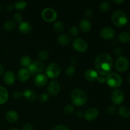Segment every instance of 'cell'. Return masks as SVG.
<instances>
[{
    "mask_svg": "<svg viewBox=\"0 0 130 130\" xmlns=\"http://www.w3.org/2000/svg\"><path fill=\"white\" fill-rule=\"evenodd\" d=\"M52 130H70V129L66 126L60 124V125H57L55 126Z\"/></svg>",
    "mask_w": 130,
    "mask_h": 130,
    "instance_id": "cell-37",
    "label": "cell"
},
{
    "mask_svg": "<svg viewBox=\"0 0 130 130\" xmlns=\"http://www.w3.org/2000/svg\"><path fill=\"white\" fill-rule=\"evenodd\" d=\"M11 130H19V129H15V128H14V129H11Z\"/></svg>",
    "mask_w": 130,
    "mask_h": 130,
    "instance_id": "cell-50",
    "label": "cell"
},
{
    "mask_svg": "<svg viewBox=\"0 0 130 130\" xmlns=\"http://www.w3.org/2000/svg\"><path fill=\"white\" fill-rule=\"evenodd\" d=\"M1 4H0V11H1Z\"/></svg>",
    "mask_w": 130,
    "mask_h": 130,
    "instance_id": "cell-49",
    "label": "cell"
},
{
    "mask_svg": "<svg viewBox=\"0 0 130 130\" xmlns=\"http://www.w3.org/2000/svg\"><path fill=\"white\" fill-rule=\"evenodd\" d=\"M48 57H49V53H48V51L45 50H41L38 53V58H39L40 62L46 60V59H48Z\"/></svg>",
    "mask_w": 130,
    "mask_h": 130,
    "instance_id": "cell-29",
    "label": "cell"
},
{
    "mask_svg": "<svg viewBox=\"0 0 130 130\" xmlns=\"http://www.w3.org/2000/svg\"><path fill=\"white\" fill-rule=\"evenodd\" d=\"M66 72V76H68V77H71V76H73L75 74V72H76V68L72 66H68V67H67V69H66V72Z\"/></svg>",
    "mask_w": 130,
    "mask_h": 130,
    "instance_id": "cell-32",
    "label": "cell"
},
{
    "mask_svg": "<svg viewBox=\"0 0 130 130\" xmlns=\"http://www.w3.org/2000/svg\"><path fill=\"white\" fill-rule=\"evenodd\" d=\"M4 74V67L1 63H0V76H2Z\"/></svg>",
    "mask_w": 130,
    "mask_h": 130,
    "instance_id": "cell-46",
    "label": "cell"
},
{
    "mask_svg": "<svg viewBox=\"0 0 130 130\" xmlns=\"http://www.w3.org/2000/svg\"><path fill=\"white\" fill-rule=\"evenodd\" d=\"M53 28L55 31L61 32L64 29V24L61 21H56L53 24Z\"/></svg>",
    "mask_w": 130,
    "mask_h": 130,
    "instance_id": "cell-31",
    "label": "cell"
},
{
    "mask_svg": "<svg viewBox=\"0 0 130 130\" xmlns=\"http://www.w3.org/2000/svg\"><path fill=\"white\" fill-rule=\"evenodd\" d=\"M114 2L117 4H121L123 3H124V0H114Z\"/></svg>",
    "mask_w": 130,
    "mask_h": 130,
    "instance_id": "cell-47",
    "label": "cell"
},
{
    "mask_svg": "<svg viewBox=\"0 0 130 130\" xmlns=\"http://www.w3.org/2000/svg\"><path fill=\"white\" fill-rule=\"evenodd\" d=\"M80 29L83 32H88L91 29V24L88 20L83 19L80 20L79 23Z\"/></svg>",
    "mask_w": 130,
    "mask_h": 130,
    "instance_id": "cell-19",
    "label": "cell"
},
{
    "mask_svg": "<svg viewBox=\"0 0 130 130\" xmlns=\"http://www.w3.org/2000/svg\"><path fill=\"white\" fill-rule=\"evenodd\" d=\"M3 81L6 85H13L15 81V75L11 71H8L3 75Z\"/></svg>",
    "mask_w": 130,
    "mask_h": 130,
    "instance_id": "cell-17",
    "label": "cell"
},
{
    "mask_svg": "<svg viewBox=\"0 0 130 130\" xmlns=\"http://www.w3.org/2000/svg\"><path fill=\"white\" fill-rule=\"evenodd\" d=\"M127 79H128V82L130 83V73L128 75V77H127Z\"/></svg>",
    "mask_w": 130,
    "mask_h": 130,
    "instance_id": "cell-48",
    "label": "cell"
},
{
    "mask_svg": "<svg viewBox=\"0 0 130 130\" xmlns=\"http://www.w3.org/2000/svg\"><path fill=\"white\" fill-rule=\"evenodd\" d=\"M118 113L122 118H129L130 116V109L126 106H121L118 109Z\"/></svg>",
    "mask_w": 130,
    "mask_h": 130,
    "instance_id": "cell-24",
    "label": "cell"
},
{
    "mask_svg": "<svg viewBox=\"0 0 130 130\" xmlns=\"http://www.w3.org/2000/svg\"><path fill=\"white\" fill-rule=\"evenodd\" d=\"M116 110V107L115 105H110L107 108V113L109 114H113Z\"/></svg>",
    "mask_w": 130,
    "mask_h": 130,
    "instance_id": "cell-38",
    "label": "cell"
},
{
    "mask_svg": "<svg viewBox=\"0 0 130 130\" xmlns=\"http://www.w3.org/2000/svg\"><path fill=\"white\" fill-rule=\"evenodd\" d=\"M110 4L109 1H103L99 5V10L103 12H106L110 9Z\"/></svg>",
    "mask_w": 130,
    "mask_h": 130,
    "instance_id": "cell-30",
    "label": "cell"
},
{
    "mask_svg": "<svg viewBox=\"0 0 130 130\" xmlns=\"http://www.w3.org/2000/svg\"><path fill=\"white\" fill-rule=\"evenodd\" d=\"M74 110V107L72 105H67L63 108V112L67 115H70L72 114Z\"/></svg>",
    "mask_w": 130,
    "mask_h": 130,
    "instance_id": "cell-33",
    "label": "cell"
},
{
    "mask_svg": "<svg viewBox=\"0 0 130 130\" xmlns=\"http://www.w3.org/2000/svg\"><path fill=\"white\" fill-rule=\"evenodd\" d=\"M100 36L104 39H112L116 35V31L112 27H105L102 28L100 32Z\"/></svg>",
    "mask_w": 130,
    "mask_h": 130,
    "instance_id": "cell-12",
    "label": "cell"
},
{
    "mask_svg": "<svg viewBox=\"0 0 130 130\" xmlns=\"http://www.w3.org/2000/svg\"><path fill=\"white\" fill-rule=\"evenodd\" d=\"M99 112L95 108H90L88 109L84 114V118L88 121H93L99 117Z\"/></svg>",
    "mask_w": 130,
    "mask_h": 130,
    "instance_id": "cell-13",
    "label": "cell"
},
{
    "mask_svg": "<svg viewBox=\"0 0 130 130\" xmlns=\"http://www.w3.org/2000/svg\"><path fill=\"white\" fill-rule=\"evenodd\" d=\"M93 14V13L92 10H91V9H86L85 11V15L87 18L91 17Z\"/></svg>",
    "mask_w": 130,
    "mask_h": 130,
    "instance_id": "cell-39",
    "label": "cell"
},
{
    "mask_svg": "<svg viewBox=\"0 0 130 130\" xmlns=\"http://www.w3.org/2000/svg\"><path fill=\"white\" fill-rule=\"evenodd\" d=\"M13 96L15 99H20L22 96H23L22 92H20V91H15V92L13 93Z\"/></svg>",
    "mask_w": 130,
    "mask_h": 130,
    "instance_id": "cell-42",
    "label": "cell"
},
{
    "mask_svg": "<svg viewBox=\"0 0 130 130\" xmlns=\"http://www.w3.org/2000/svg\"><path fill=\"white\" fill-rule=\"evenodd\" d=\"M122 53H123V52H122V49H121V48H116L115 49V53L117 55L119 56V57L121 56Z\"/></svg>",
    "mask_w": 130,
    "mask_h": 130,
    "instance_id": "cell-43",
    "label": "cell"
},
{
    "mask_svg": "<svg viewBox=\"0 0 130 130\" xmlns=\"http://www.w3.org/2000/svg\"><path fill=\"white\" fill-rule=\"evenodd\" d=\"M76 116L77 117V118H81L82 117L84 116V113L82 111H80V110H79V111L76 112Z\"/></svg>",
    "mask_w": 130,
    "mask_h": 130,
    "instance_id": "cell-44",
    "label": "cell"
},
{
    "mask_svg": "<svg viewBox=\"0 0 130 130\" xmlns=\"http://www.w3.org/2000/svg\"><path fill=\"white\" fill-rule=\"evenodd\" d=\"M6 119L11 123H15L19 119V114L15 110H9L6 114Z\"/></svg>",
    "mask_w": 130,
    "mask_h": 130,
    "instance_id": "cell-21",
    "label": "cell"
},
{
    "mask_svg": "<svg viewBox=\"0 0 130 130\" xmlns=\"http://www.w3.org/2000/svg\"><path fill=\"white\" fill-rule=\"evenodd\" d=\"M22 130H34V127L30 124H26L23 126Z\"/></svg>",
    "mask_w": 130,
    "mask_h": 130,
    "instance_id": "cell-40",
    "label": "cell"
},
{
    "mask_svg": "<svg viewBox=\"0 0 130 130\" xmlns=\"http://www.w3.org/2000/svg\"><path fill=\"white\" fill-rule=\"evenodd\" d=\"M48 82V77L45 74H39L36 75L34 78V83L38 87H43Z\"/></svg>",
    "mask_w": 130,
    "mask_h": 130,
    "instance_id": "cell-16",
    "label": "cell"
},
{
    "mask_svg": "<svg viewBox=\"0 0 130 130\" xmlns=\"http://www.w3.org/2000/svg\"><path fill=\"white\" fill-rule=\"evenodd\" d=\"M69 33L72 36L76 37L77 36H78L79 33V29L76 26H72L70 28Z\"/></svg>",
    "mask_w": 130,
    "mask_h": 130,
    "instance_id": "cell-34",
    "label": "cell"
},
{
    "mask_svg": "<svg viewBox=\"0 0 130 130\" xmlns=\"http://www.w3.org/2000/svg\"><path fill=\"white\" fill-rule=\"evenodd\" d=\"M61 86L59 83L57 81H52L50 83L47 88L48 94L52 96H56L60 93Z\"/></svg>",
    "mask_w": 130,
    "mask_h": 130,
    "instance_id": "cell-11",
    "label": "cell"
},
{
    "mask_svg": "<svg viewBox=\"0 0 130 130\" xmlns=\"http://www.w3.org/2000/svg\"><path fill=\"white\" fill-rule=\"evenodd\" d=\"M72 46L74 49L78 52H85L88 49V44L82 38H77L74 39L72 42Z\"/></svg>",
    "mask_w": 130,
    "mask_h": 130,
    "instance_id": "cell-8",
    "label": "cell"
},
{
    "mask_svg": "<svg viewBox=\"0 0 130 130\" xmlns=\"http://www.w3.org/2000/svg\"><path fill=\"white\" fill-rule=\"evenodd\" d=\"M99 76V74L98 72L95 70L91 69L86 70L84 73V77L85 79L89 82H93L97 80Z\"/></svg>",
    "mask_w": 130,
    "mask_h": 130,
    "instance_id": "cell-15",
    "label": "cell"
},
{
    "mask_svg": "<svg viewBox=\"0 0 130 130\" xmlns=\"http://www.w3.org/2000/svg\"><path fill=\"white\" fill-rule=\"evenodd\" d=\"M49 99V95L47 93H42L41 95L39 96V100L40 102L41 103H44L47 101Z\"/></svg>",
    "mask_w": 130,
    "mask_h": 130,
    "instance_id": "cell-36",
    "label": "cell"
},
{
    "mask_svg": "<svg viewBox=\"0 0 130 130\" xmlns=\"http://www.w3.org/2000/svg\"><path fill=\"white\" fill-rule=\"evenodd\" d=\"M129 66V60L125 57L120 56L116 59L115 62V67L118 71L120 72L126 71Z\"/></svg>",
    "mask_w": 130,
    "mask_h": 130,
    "instance_id": "cell-6",
    "label": "cell"
},
{
    "mask_svg": "<svg viewBox=\"0 0 130 130\" xmlns=\"http://www.w3.org/2000/svg\"><path fill=\"white\" fill-rule=\"evenodd\" d=\"M57 41L61 45H67L71 42V37L67 34H62L58 36Z\"/></svg>",
    "mask_w": 130,
    "mask_h": 130,
    "instance_id": "cell-22",
    "label": "cell"
},
{
    "mask_svg": "<svg viewBox=\"0 0 130 130\" xmlns=\"http://www.w3.org/2000/svg\"><path fill=\"white\" fill-rule=\"evenodd\" d=\"M111 20L113 24L117 27H123L127 24L128 19L127 15L123 10H116L112 13Z\"/></svg>",
    "mask_w": 130,
    "mask_h": 130,
    "instance_id": "cell-3",
    "label": "cell"
},
{
    "mask_svg": "<svg viewBox=\"0 0 130 130\" xmlns=\"http://www.w3.org/2000/svg\"><path fill=\"white\" fill-rule=\"evenodd\" d=\"M61 72V68L57 63H52L47 67L46 69V76L51 79L57 78Z\"/></svg>",
    "mask_w": 130,
    "mask_h": 130,
    "instance_id": "cell-4",
    "label": "cell"
},
{
    "mask_svg": "<svg viewBox=\"0 0 130 130\" xmlns=\"http://www.w3.org/2000/svg\"><path fill=\"white\" fill-rule=\"evenodd\" d=\"M14 8L19 11H24L26 8L27 4L25 1H16L14 4Z\"/></svg>",
    "mask_w": 130,
    "mask_h": 130,
    "instance_id": "cell-28",
    "label": "cell"
},
{
    "mask_svg": "<svg viewBox=\"0 0 130 130\" xmlns=\"http://www.w3.org/2000/svg\"><path fill=\"white\" fill-rule=\"evenodd\" d=\"M106 83L110 87L118 88L122 84V78L118 74L113 72L107 76Z\"/></svg>",
    "mask_w": 130,
    "mask_h": 130,
    "instance_id": "cell-5",
    "label": "cell"
},
{
    "mask_svg": "<svg viewBox=\"0 0 130 130\" xmlns=\"http://www.w3.org/2000/svg\"><path fill=\"white\" fill-rule=\"evenodd\" d=\"M41 17L47 22H53L57 19V13L56 11L51 8H46L42 11Z\"/></svg>",
    "mask_w": 130,
    "mask_h": 130,
    "instance_id": "cell-7",
    "label": "cell"
},
{
    "mask_svg": "<svg viewBox=\"0 0 130 130\" xmlns=\"http://www.w3.org/2000/svg\"><path fill=\"white\" fill-rule=\"evenodd\" d=\"M13 19L15 22L20 23V24L21 22H22V16L19 13H16L14 14Z\"/></svg>",
    "mask_w": 130,
    "mask_h": 130,
    "instance_id": "cell-35",
    "label": "cell"
},
{
    "mask_svg": "<svg viewBox=\"0 0 130 130\" xmlns=\"http://www.w3.org/2000/svg\"><path fill=\"white\" fill-rule=\"evenodd\" d=\"M110 99L112 102L116 105L122 104L124 100V95L123 91L120 90H115L110 95Z\"/></svg>",
    "mask_w": 130,
    "mask_h": 130,
    "instance_id": "cell-10",
    "label": "cell"
},
{
    "mask_svg": "<svg viewBox=\"0 0 130 130\" xmlns=\"http://www.w3.org/2000/svg\"><path fill=\"white\" fill-rule=\"evenodd\" d=\"M71 100L74 106L81 107L86 104L87 95L83 90L75 89L71 93Z\"/></svg>",
    "mask_w": 130,
    "mask_h": 130,
    "instance_id": "cell-2",
    "label": "cell"
},
{
    "mask_svg": "<svg viewBox=\"0 0 130 130\" xmlns=\"http://www.w3.org/2000/svg\"><path fill=\"white\" fill-rule=\"evenodd\" d=\"M44 69V65L43 63L40 61H35L34 62H32L30 65L28 69L30 71V74L32 75H38L41 74V72H43Z\"/></svg>",
    "mask_w": 130,
    "mask_h": 130,
    "instance_id": "cell-9",
    "label": "cell"
},
{
    "mask_svg": "<svg viewBox=\"0 0 130 130\" xmlns=\"http://www.w3.org/2000/svg\"><path fill=\"white\" fill-rule=\"evenodd\" d=\"M20 63L22 66L24 67V68H28L32 63V60L29 56L24 55L20 58Z\"/></svg>",
    "mask_w": 130,
    "mask_h": 130,
    "instance_id": "cell-25",
    "label": "cell"
},
{
    "mask_svg": "<svg viewBox=\"0 0 130 130\" xmlns=\"http://www.w3.org/2000/svg\"><path fill=\"white\" fill-rule=\"evenodd\" d=\"M118 40L122 43H127L130 41V34L127 32H123L118 36Z\"/></svg>",
    "mask_w": 130,
    "mask_h": 130,
    "instance_id": "cell-26",
    "label": "cell"
},
{
    "mask_svg": "<svg viewBox=\"0 0 130 130\" xmlns=\"http://www.w3.org/2000/svg\"><path fill=\"white\" fill-rule=\"evenodd\" d=\"M8 99V92L3 86H0V105L5 104Z\"/></svg>",
    "mask_w": 130,
    "mask_h": 130,
    "instance_id": "cell-23",
    "label": "cell"
},
{
    "mask_svg": "<svg viewBox=\"0 0 130 130\" xmlns=\"http://www.w3.org/2000/svg\"><path fill=\"white\" fill-rule=\"evenodd\" d=\"M23 96L29 102H34L37 99V94L34 91L30 89H27L22 92Z\"/></svg>",
    "mask_w": 130,
    "mask_h": 130,
    "instance_id": "cell-20",
    "label": "cell"
},
{
    "mask_svg": "<svg viewBox=\"0 0 130 130\" xmlns=\"http://www.w3.org/2000/svg\"><path fill=\"white\" fill-rule=\"evenodd\" d=\"M112 58L107 53H102L95 60V71L99 75L107 76L110 74L112 69Z\"/></svg>",
    "mask_w": 130,
    "mask_h": 130,
    "instance_id": "cell-1",
    "label": "cell"
},
{
    "mask_svg": "<svg viewBox=\"0 0 130 130\" xmlns=\"http://www.w3.org/2000/svg\"><path fill=\"white\" fill-rule=\"evenodd\" d=\"M16 23L14 21H8L4 24L3 29L7 32L12 31L16 28Z\"/></svg>",
    "mask_w": 130,
    "mask_h": 130,
    "instance_id": "cell-27",
    "label": "cell"
},
{
    "mask_svg": "<svg viewBox=\"0 0 130 130\" xmlns=\"http://www.w3.org/2000/svg\"><path fill=\"white\" fill-rule=\"evenodd\" d=\"M13 8H14L13 5L10 4V5H7L6 6V10H7V11H11V10L13 9Z\"/></svg>",
    "mask_w": 130,
    "mask_h": 130,
    "instance_id": "cell-45",
    "label": "cell"
},
{
    "mask_svg": "<svg viewBox=\"0 0 130 130\" xmlns=\"http://www.w3.org/2000/svg\"><path fill=\"white\" fill-rule=\"evenodd\" d=\"M31 75L30 71L28 69V68H22L17 73V78L19 81L22 83L26 82L28 81L30 76Z\"/></svg>",
    "mask_w": 130,
    "mask_h": 130,
    "instance_id": "cell-14",
    "label": "cell"
},
{
    "mask_svg": "<svg viewBox=\"0 0 130 130\" xmlns=\"http://www.w3.org/2000/svg\"><path fill=\"white\" fill-rule=\"evenodd\" d=\"M97 81H99V83L104 84V83H105V82H106V78H105L104 76H100H100H99V77H98Z\"/></svg>",
    "mask_w": 130,
    "mask_h": 130,
    "instance_id": "cell-41",
    "label": "cell"
},
{
    "mask_svg": "<svg viewBox=\"0 0 130 130\" xmlns=\"http://www.w3.org/2000/svg\"><path fill=\"white\" fill-rule=\"evenodd\" d=\"M19 31L22 34H28L32 30V25L27 22H22L19 25Z\"/></svg>",
    "mask_w": 130,
    "mask_h": 130,
    "instance_id": "cell-18",
    "label": "cell"
}]
</instances>
